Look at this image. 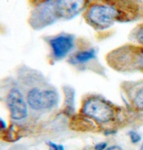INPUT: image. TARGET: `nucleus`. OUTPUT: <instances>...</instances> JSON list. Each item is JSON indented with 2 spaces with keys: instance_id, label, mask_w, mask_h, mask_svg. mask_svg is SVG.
<instances>
[{
  "instance_id": "obj_1",
  "label": "nucleus",
  "mask_w": 143,
  "mask_h": 150,
  "mask_svg": "<svg viewBox=\"0 0 143 150\" xmlns=\"http://www.w3.org/2000/svg\"><path fill=\"white\" fill-rule=\"evenodd\" d=\"M139 0H97L85 10L84 18L98 30L111 28L117 22H131L140 12Z\"/></svg>"
},
{
  "instance_id": "obj_2",
  "label": "nucleus",
  "mask_w": 143,
  "mask_h": 150,
  "mask_svg": "<svg viewBox=\"0 0 143 150\" xmlns=\"http://www.w3.org/2000/svg\"><path fill=\"white\" fill-rule=\"evenodd\" d=\"M81 114L100 123H107L115 118V111L109 103L104 99L91 97L83 103Z\"/></svg>"
},
{
  "instance_id": "obj_3",
  "label": "nucleus",
  "mask_w": 143,
  "mask_h": 150,
  "mask_svg": "<svg viewBox=\"0 0 143 150\" xmlns=\"http://www.w3.org/2000/svg\"><path fill=\"white\" fill-rule=\"evenodd\" d=\"M54 1L55 0H51L47 3L36 6L30 13L29 23L34 30H41L52 25L58 20L54 8Z\"/></svg>"
},
{
  "instance_id": "obj_4",
  "label": "nucleus",
  "mask_w": 143,
  "mask_h": 150,
  "mask_svg": "<svg viewBox=\"0 0 143 150\" xmlns=\"http://www.w3.org/2000/svg\"><path fill=\"white\" fill-rule=\"evenodd\" d=\"M47 42L51 49V56L55 61H60L74 49L75 39L68 33H60L47 39Z\"/></svg>"
},
{
  "instance_id": "obj_5",
  "label": "nucleus",
  "mask_w": 143,
  "mask_h": 150,
  "mask_svg": "<svg viewBox=\"0 0 143 150\" xmlns=\"http://www.w3.org/2000/svg\"><path fill=\"white\" fill-rule=\"evenodd\" d=\"M6 105L12 120L20 122L28 116V104L22 91L16 88H12L6 96Z\"/></svg>"
},
{
  "instance_id": "obj_6",
  "label": "nucleus",
  "mask_w": 143,
  "mask_h": 150,
  "mask_svg": "<svg viewBox=\"0 0 143 150\" xmlns=\"http://www.w3.org/2000/svg\"><path fill=\"white\" fill-rule=\"evenodd\" d=\"M88 7L87 0H55L54 8L56 14L59 19L71 20Z\"/></svg>"
},
{
  "instance_id": "obj_7",
  "label": "nucleus",
  "mask_w": 143,
  "mask_h": 150,
  "mask_svg": "<svg viewBox=\"0 0 143 150\" xmlns=\"http://www.w3.org/2000/svg\"><path fill=\"white\" fill-rule=\"evenodd\" d=\"M59 103V94L57 89L51 87H45L41 94L42 111H49L57 106Z\"/></svg>"
},
{
  "instance_id": "obj_8",
  "label": "nucleus",
  "mask_w": 143,
  "mask_h": 150,
  "mask_svg": "<svg viewBox=\"0 0 143 150\" xmlns=\"http://www.w3.org/2000/svg\"><path fill=\"white\" fill-rule=\"evenodd\" d=\"M42 87L40 86H33L30 88L26 93V101L28 104V106L33 110L40 112L42 111L41 106V94H42Z\"/></svg>"
},
{
  "instance_id": "obj_9",
  "label": "nucleus",
  "mask_w": 143,
  "mask_h": 150,
  "mask_svg": "<svg viewBox=\"0 0 143 150\" xmlns=\"http://www.w3.org/2000/svg\"><path fill=\"white\" fill-rule=\"evenodd\" d=\"M96 58V50L93 48L85 49L74 53L69 58V63L73 64H86Z\"/></svg>"
},
{
  "instance_id": "obj_10",
  "label": "nucleus",
  "mask_w": 143,
  "mask_h": 150,
  "mask_svg": "<svg viewBox=\"0 0 143 150\" xmlns=\"http://www.w3.org/2000/svg\"><path fill=\"white\" fill-rule=\"evenodd\" d=\"M132 100L135 107L139 111H143V85L139 87L135 91Z\"/></svg>"
},
{
  "instance_id": "obj_11",
  "label": "nucleus",
  "mask_w": 143,
  "mask_h": 150,
  "mask_svg": "<svg viewBox=\"0 0 143 150\" xmlns=\"http://www.w3.org/2000/svg\"><path fill=\"white\" fill-rule=\"evenodd\" d=\"M64 93H65V105H66L65 111H69L71 109H73V104L74 102V90L72 88L65 87Z\"/></svg>"
},
{
  "instance_id": "obj_12",
  "label": "nucleus",
  "mask_w": 143,
  "mask_h": 150,
  "mask_svg": "<svg viewBox=\"0 0 143 150\" xmlns=\"http://www.w3.org/2000/svg\"><path fill=\"white\" fill-rule=\"evenodd\" d=\"M132 37L138 42V44H139L141 47H143V24L138 26L132 31Z\"/></svg>"
},
{
  "instance_id": "obj_13",
  "label": "nucleus",
  "mask_w": 143,
  "mask_h": 150,
  "mask_svg": "<svg viewBox=\"0 0 143 150\" xmlns=\"http://www.w3.org/2000/svg\"><path fill=\"white\" fill-rule=\"evenodd\" d=\"M129 136H130V139H131V141L132 144H138L141 141V135L136 131H130L129 132Z\"/></svg>"
},
{
  "instance_id": "obj_14",
  "label": "nucleus",
  "mask_w": 143,
  "mask_h": 150,
  "mask_svg": "<svg viewBox=\"0 0 143 150\" xmlns=\"http://www.w3.org/2000/svg\"><path fill=\"white\" fill-rule=\"evenodd\" d=\"M47 145L48 146L50 150H65L64 146L63 145H58V144H56L52 141H47Z\"/></svg>"
},
{
  "instance_id": "obj_15",
  "label": "nucleus",
  "mask_w": 143,
  "mask_h": 150,
  "mask_svg": "<svg viewBox=\"0 0 143 150\" xmlns=\"http://www.w3.org/2000/svg\"><path fill=\"white\" fill-rule=\"evenodd\" d=\"M51 1V0H30V3L33 6H39L40 5H43L45 3H47Z\"/></svg>"
},
{
  "instance_id": "obj_16",
  "label": "nucleus",
  "mask_w": 143,
  "mask_h": 150,
  "mask_svg": "<svg viewBox=\"0 0 143 150\" xmlns=\"http://www.w3.org/2000/svg\"><path fill=\"white\" fill-rule=\"evenodd\" d=\"M107 147L106 142H99L94 146V150H105Z\"/></svg>"
},
{
  "instance_id": "obj_17",
  "label": "nucleus",
  "mask_w": 143,
  "mask_h": 150,
  "mask_svg": "<svg viewBox=\"0 0 143 150\" xmlns=\"http://www.w3.org/2000/svg\"><path fill=\"white\" fill-rule=\"evenodd\" d=\"M105 150H122V148L118 145H113L110 146H107Z\"/></svg>"
},
{
  "instance_id": "obj_18",
  "label": "nucleus",
  "mask_w": 143,
  "mask_h": 150,
  "mask_svg": "<svg viewBox=\"0 0 143 150\" xmlns=\"http://www.w3.org/2000/svg\"><path fill=\"white\" fill-rule=\"evenodd\" d=\"M6 128V123L0 118V131H2L3 129H5Z\"/></svg>"
}]
</instances>
